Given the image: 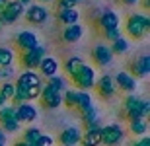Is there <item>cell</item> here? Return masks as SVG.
Returning a JSON list of instances; mask_svg holds the SVG:
<instances>
[{"label": "cell", "mask_w": 150, "mask_h": 146, "mask_svg": "<svg viewBox=\"0 0 150 146\" xmlns=\"http://www.w3.org/2000/svg\"><path fill=\"white\" fill-rule=\"evenodd\" d=\"M62 105L67 109H76V90L74 88H68L62 92Z\"/></svg>", "instance_id": "cell-30"}, {"label": "cell", "mask_w": 150, "mask_h": 146, "mask_svg": "<svg viewBox=\"0 0 150 146\" xmlns=\"http://www.w3.org/2000/svg\"><path fill=\"white\" fill-rule=\"evenodd\" d=\"M84 64V59L82 56H68L67 61H64V74L68 76V80H72L78 72H80V68Z\"/></svg>", "instance_id": "cell-22"}, {"label": "cell", "mask_w": 150, "mask_h": 146, "mask_svg": "<svg viewBox=\"0 0 150 146\" xmlns=\"http://www.w3.org/2000/svg\"><path fill=\"white\" fill-rule=\"evenodd\" d=\"M140 0H121V4H125L127 8H133V6H139Z\"/></svg>", "instance_id": "cell-39"}, {"label": "cell", "mask_w": 150, "mask_h": 146, "mask_svg": "<svg viewBox=\"0 0 150 146\" xmlns=\"http://www.w3.org/2000/svg\"><path fill=\"white\" fill-rule=\"evenodd\" d=\"M37 107L31 103V101H25V103H20V105H16V121L20 125L22 123H33L35 119H37Z\"/></svg>", "instance_id": "cell-13"}, {"label": "cell", "mask_w": 150, "mask_h": 146, "mask_svg": "<svg viewBox=\"0 0 150 146\" xmlns=\"http://www.w3.org/2000/svg\"><path fill=\"white\" fill-rule=\"evenodd\" d=\"M39 103H41L45 109H59V107L62 105V94L57 92L55 88L43 84L41 94H39Z\"/></svg>", "instance_id": "cell-9"}, {"label": "cell", "mask_w": 150, "mask_h": 146, "mask_svg": "<svg viewBox=\"0 0 150 146\" xmlns=\"http://www.w3.org/2000/svg\"><path fill=\"white\" fill-rule=\"evenodd\" d=\"M0 129L4 130L6 135H12V133H18V130L22 129V125L18 123L16 119H8V121H2L0 123Z\"/></svg>", "instance_id": "cell-31"}, {"label": "cell", "mask_w": 150, "mask_h": 146, "mask_svg": "<svg viewBox=\"0 0 150 146\" xmlns=\"http://www.w3.org/2000/svg\"><path fill=\"white\" fill-rule=\"evenodd\" d=\"M113 82H115V88L117 90L125 92V94H133V92H137V78H134L131 72H127V70H121V72H117L115 76H113Z\"/></svg>", "instance_id": "cell-12"}, {"label": "cell", "mask_w": 150, "mask_h": 146, "mask_svg": "<svg viewBox=\"0 0 150 146\" xmlns=\"http://www.w3.org/2000/svg\"><path fill=\"white\" fill-rule=\"evenodd\" d=\"M14 74H16L14 66L0 68V82H12V78H14Z\"/></svg>", "instance_id": "cell-35"}, {"label": "cell", "mask_w": 150, "mask_h": 146, "mask_svg": "<svg viewBox=\"0 0 150 146\" xmlns=\"http://www.w3.org/2000/svg\"><path fill=\"white\" fill-rule=\"evenodd\" d=\"M80 119H82V123L84 125H90V123H94V121H98L100 119V115H98V107L92 103L90 107H86L84 111H80Z\"/></svg>", "instance_id": "cell-28"}, {"label": "cell", "mask_w": 150, "mask_h": 146, "mask_svg": "<svg viewBox=\"0 0 150 146\" xmlns=\"http://www.w3.org/2000/svg\"><path fill=\"white\" fill-rule=\"evenodd\" d=\"M6 103H8V101H6V99H4V97L0 96V107H2V105H6Z\"/></svg>", "instance_id": "cell-46"}, {"label": "cell", "mask_w": 150, "mask_h": 146, "mask_svg": "<svg viewBox=\"0 0 150 146\" xmlns=\"http://www.w3.org/2000/svg\"><path fill=\"white\" fill-rule=\"evenodd\" d=\"M123 113H125L127 121H133V119H148V115H150L148 97H140L137 94H127V97L123 99Z\"/></svg>", "instance_id": "cell-2"}, {"label": "cell", "mask_w": 150, "mask_h": 146, "mask_svg": "<svg viewBox=\"0 0 150 146\" xmlns=\"http://www.w3.org/2000/svg\"><path fill=\"white\" fill-rule=\"evenodd\" d=\"M18 2H20V4L23 6V8H28V6H31V4H33V0H18Z\"/></svg>", "instance_id": "cell-42"}, {"label": "cell", "mask_w": 150, "mask_h": 146, "mask_svg": "<svg viewBox=\"0 0 150 146\" xmlns=\"http://www.w3.org/2000/svg\"><path fill=\"white\" fill-rule=\"evenodd\" d=\"M129 133L137 138L140 136H148V119H133V121H129Z\"/></svg>", "instance_id": "cell-21"}, {"label": "cell", "mask_w": 150, "mask_h": 146, "mask_svg": "<svg viewBox=\"0 0 150 146\" xmlns=\"http://www.w3.org/2000/svg\"><path fill=\"white\" fill-rule=\"evenodd\" d=\"M109 49H111L113 56L127 55L129 51H131V39H127L125 35H121L119 39H115V41H111V43H109Z\"/></svg>", "instance_id": "cell-23"}, {"label": "cell", "mask_w": 150, "mask_h": 146, "mask_svg": "<svg viewBox=\"0 0 150 146\" xmlns=\"http://www.w3.org/2000/svg\"><path fill=\"white\" fill-rule=\"evenodd\" d=\"M139 4L142 6V10H144V14H148V10H150V0H140Z\"/></svg>", "instance_id": "cell-40"}, {"label": "cell", "mask_w": 150, "mask_h": 146, "mask_svg": "<svg viewBox=\"0 0 150 146\" xmlns=\"http://www.w3.org/2000/svg\"><path fill=\"white\" fill-rule=\"evenodd\" d=\"M80 136H82L80 127L70 125V127H67V129L61 130L59 142H61V146H76V144H80Z\"/></svg>", "instance_id": "cell-17"}, {"label": "cell", "mask_w": 150, "mask_h": 146, "mask_svg": "<svg viewBox=\"0 0 150 146\" xmlns=\"http://www.w3.org/2000/svg\"><path fill=\"white\" fill-rule=\"evenodd\" d=\"M43 78L37 74V70H23V72L18 74L16 82V90H22V92H28V90H35V88H43Z\"/></svg>", "instance_id": "cell-6"}, {"label": "cell", "mask_w": 150, "mask_h": 146, "mask_svg": "<svg viewBox=\"0 0 150 146\" xmlns=\"http://www.w3.org/2000/svg\"><path fill=\"white\" fill-rule=\"evenodd\" d=\"M98 23H100V29H101V31H105V29L119 28L121 18H119V14H117V12L105 10V12H101V16H100V20H98Z\"/></svg>", "instance_id": "cell-20"}, {"label": "cell", "mask_w": 150, "mask_h": 146, "mask_svg": "<svg viewBox=\"0 0 150 146\" xmlns=\"http://www.w3.org/2000/svg\"><path fill=\"white\" fill-rule=\"evenodd\" d=\"M134 76V78H146L150 74V55L144 53V55H139L131 62V70H127Z\"/></svg>", "instance_id": "cell-14"}, {"label": "cell", "mask_w": 150, "mask_h": 146, "mask_svg": "<svg viewBox=\"0 0 150 146\" xmlns=\"http://www.w3.org/2000/svg\"><path fill=\"white\" fill-rule=\"evenodd\" d=\"M100 135H101V146H119V144H123L127 133L123 129V125L109 123L100 129Z\"/></svg>", "instance_id": "cell-3"}, {"label": "cell", "mask_w": 150, "mask_h": 146, "mask_svg": "<svg viewBox=\"0 0 150 146\" xmlns=\"http://www.w3.org/2000/svg\"><path fill=\"white\" fill-rule=\"evenodd\" d=\"M14 92H16V86H14V82H0V96L4 97L6 101L12 99Z\"/></svg>", "instance_id": "cell-32"}, {"label": "cell", "mask_w": 150, "mask_h": 146, "mask_svg": "<svg viewBox=\"0 0 150 146\" xmlns=\"http://www.w3.org/2000/svg\"><path fill=\"white\" fill-rule=\"evenodd\" d=\"M23 8L18 0H10L8 2V6H6V10L0 14V20H2V23H4V28L6 25H12V23H16L20 18L23 16Z\"/></svg>", "instance_id": "cell-11"}, {"label": "cell", "mask_w": 150, "mask_h": 146, "mask_svg": "<svg viewBox=\"0 0 150 146\" xmlns=\"http://www.w3.org/2000/svg\"><path fill=\"white\" fill-rule=\"evenodd\" d=\"M96 70L94 66H90V64H86L84 62L82 68H80V72L74 76L70 82L74 84V90H82V92H90L94 90V84H96Z\"/></svg>", "instance_id": "cell-5"}, {"label": "cell", "mask_w": 150, "mask_h": 146, "mask_svg": "<svg viewBox=\"0 0 150 146\" xmlns=\"http://www.w3.org/2000/svg\"><path fill=\"white\" fill-rule=\"evenodd\" d=\"M59 68H61V64H59V61H57L55 56L45 55L43 59H41V62H39V66H37V74L43 80H47V78H51V76L59 74Z\"/></svg>", "instance_id": "cell-15"}, {"label": "cell", "mask_w": 150, "mask_h": 146, "mask_svg": "<svg viewBox=\"0 0 150 146\" xmlns=\"http://www.w3.org/2000/svg\"><path fill=\"white\" fill-rule=\"evenodd\" d=\"M12 146H28V144H25V142H23V140H16V142H14V144H12Z\"/></svg>", "instance_id": "cell-45"}, {"label": "cell", "mask_w": 150, "mask_h": 146, "mask_svg": "<svg viewBox=\"0 0 150 146\" xmlns=\"http://www.w3.org/2000/svg\"><path fill=\"white\" fill-rule=\"evenodd\" d=\"M94 88H96L98 97H101V99H111V97H115V94H117L113 76H109V74H103V76H100V78H96Z\"/></svg>", "instance_id": "cell-10"}, {"label": "cell", "mask_w": 150, "mask_h": 146, "mask_svg": "<svg viewBox=\"0 0 150 146\" xmlns=\"http://www.w3.org/2000/svg\"><path fill=\"white\" fill-rule=\"evenodd\" d=\"M55 2L59 6V10H61V8H76L82 0H55Z\"/></svg>", "instance_id": "cell-36"}, {"label": "cell", "mask_w": 150, "mask_h": 146, "mask_svg": "<svg viewBox=\"0 0 150 146\" xmlns=\"http://www.w3.org/2000/svg\"><path fill=\"white\" fill-rule=\"evenodd\" d=\"M2 29H4V23H2V20H0V31H2Z\"/></svg>", "instance_id": "cell-47"}, {"label": "cell", "mask_w": 150, "mask_h": 146, "mask_svg": "<svg viewBox=\"0 0 150 146\" xmlns=\"http://www.w3.org/2000/svg\"><path fill=\"white\" fill-rule=\"evenodd\" d=\"M125 31H127V39L140 41L144 39L150 31V18L144 12H133L129 14L127 22H125Z\"/></svg>", "instance_id": "cell-1"}, {"label": "cell", "mask_w": 150, "mask_h": 146, "mask_svg": "<svg viewBox=\"0 0 150 146\" xmlns=\"http://www.w3.org/2000/svg\"><path fill=\"white\" fill-rule=\"evenodd\" d=\"M35 45H39V37L31 29H22V31L16 35V47L20 49V53L31 49V47H35Z\"/></svg>", "instance_id": "cell-16"}, {"label": "cell", "mask_w": 150, "mask_h": 146, "mask_svg": "<svg viewBox=\"0 0 150 146\" xmlns=\"http://www.w3.org/2000/svg\"><path fill=\"white\" fill-rule=\"evenodd\" d=\"M6 140H8V138H6V133L0 129V146H6Z\"/></svg>", "instance_id": "cell-41"}, {"label": "cell", "mask_w": 150, "mask_h": 146, "mask_svg": "<svg viewBox=\"0 0 150 146\" xmlns=\"http://www.w3.org/2000/svg\"><path fill=\"white\" fill-rule=\"evenodd\" d=\"M45 55H47V47L39 43V45L20 53V64L23 66V70H37L39 62Z\"/></svg>", "instance_id": "cell-4"}, {"label": "cell", "mask_w": 150, "mask_h": 146, "mask_svg": "<svg viewBox=\"0 0 150 146\" xmlns=\"http://www.w3.org/2000/svg\"><path fill=\"white\" fill-rule=\"evenodd\" d=\"M16 107L12 105V103H6V105L0 107V123L2 121H8V119H16Z\"/></svg>", "instance_id": "cell-33"}, {"label": "cell", "mask_w": 150, "mask_h": 146, "mask_svg": "<svg viewBox=\"0 0 150 146\" xmlns=\"http://www.w3.org/2000/svg\"><path fill=\"white\" fill-rule=\"evenodd\" d=\"M80 146H101V135L98 130H84L80 136Z\"/></svg>", "instance_id": "cell-24"}, {"label": "cell", "mask_w": 150, "mask_h": 146, "mask_svg": "<svg viewBox=\"0 0 150 146\" xmlns=\"http://www.w3.org/2000/svg\"><path fill=\"white\" fill-rule=\"evenodd\" d=\"M23 16H25V20H28L31 25H43V23H47L51 12H49L47 6L33 2L31 6H28V8L23 10Z\"/></svg>", "instance_id": "cell-7"}, {"label": "cell", "mask_w": 150, "mask_h": 146, "mask_svg": "<svg viewBox=\"0 0 150 146\" xmlns=\"http://www.w3.org/2000/svg\"><path fill=\"white\" fill-rule=\"evenodd\" d=\"M84 25L82 23H72V25H64L61 33V39L62 43H68V45H72V43H78V41L84 37Z\"/></svg>", "instance_id": "cell-18"}, {"label": "cell", "mask_w": 150, "mask_h": 146, "mask_svg": "<svg viewBox=\"0 0 150 146\" xmlns=\"http://www.w3.org/2000/svg\"><path fill=\"white\" fill-rule=\"evenodd\" d=\"M57 20L62 25L80 23V10L78 8H61V10H57Z\"/></svg>", "instance_id": "cell-19"}, {"label": "cell", "mask_w": 150, "mask_h": 146, "mask_svg": "<svg viewBox=\"0 0 150 146\" xmlns=\"http://www.w3.org/2000/svg\"><path fill=\"white\" fill-rule=\"evenodd\" d=\"M131 146H150V138L148 136H140V138H137Z\"/></svg>", "instance_id": "cell-38"}, {"label": "cell", "mask_w": 150, "mask_h": 146, "mask_svg": "<svg viewBox=\"0 0 150 146\" xmlns=\"http://www.w3.org/2000/svg\"><path fill=\"white\" fill-rule=\"evenodd\" d=\"M47 86H51V88H55L57 92H64L70 88V80L64 78V76H61V74H55V76H51V78H47V82H45Z\"/></svg>", "instance_id": "cell-25"}, {"label": "cell", "mask_w": 150, "mask_h": 146, "mask_svg": "<svg viewBox=\"0 0 150 146\" xmlns=\"http://www.w3.org/2000/svg\"><path fill=\"white\" fill-rule=\"evenodd\" d=\"M8 2H10V0H0V14H2V12L6 10V6H8Z\"/></svg>", "instance_id": "cell-43"}, {"label": "cell", "mask_w": 150, "mask_h": 146, "mask_svg": "<svg viewBox=\"0 0 150 146\" xmlns=\"http://www.w3.org/2000/svg\"><path fill=\"white\" fill-rule=\"evenodd\" d=\"M35 144H39V146H55V138H53L51 135H41Z\"/></svg>", "instance_id": "cell-37"}, {"label": "cell", "mask_w": 150, "mask_h": 146, "mask_svg": "<svg viewBox=\"0 0 150 146\" xmlns=\"http://www.w3.org/2000/svg\"><path fill=\"white\" fill-rule=\"evenodd\" d=\"M92 103H94V99H92V94H90V92L76 90V111H84V109L90 107Z\"/></svg>", "instance_id": "cell-26"}, {"label": "cell", "mask_w": 150, "mask_h": 146, "mask_svg": "<svg viewBox=\"0 0 150 146\" xmlns=\"http://www.w3.org/2000/svg\"><path fill=\"white\" fill-rule=\"evenodd\" d=\"M92 61L96 62V66L100 68H105L109 66V64H113V53L111 49H109V43H96L94 47H92Z\"/></svg>", "instance_id": "cell-8"}, {"label": "cell", "mask_w": 150, "mask_h": 146, "mask_svg": "<svg viewBox=\"0 0 150 146\" xmlns=\"http://www.w3.org/2000/svg\"><path fill=\"white\" fill-rule=\"evenodd\" d=\"M31 146H39V144H31Z\"/></svg>", "instance_id": "cell-48"}, {"label": "cell", "mask_w": 150, "mask_h": 146, "mask_svg": "<svg viewBox=\"0 0 150 146\" xmlns=\"http://www.w3.org/2000/svg\"><path fill=\"white\" fill-rule=\"evenodd\" d=\"M121 35H123L121 28H113V29H105V31H103V39H105V41H109V43H111V41L119 39V37H121Z\"/></svg>", "instance_id": "cell-34"}, {"label": "cell", "mask_w": 150, "mask_h": 146, "mask_svg": "<svg viewBox=\"0 0 150 146\" xmlns=\"http://www.w3.org/2000/svg\"><path fill=\"white\" fill-rule=\"evenodd\" d=\"M53 2H55V0H37V4H53Z\"/></svg>", "instance_id": "cell-44"}, {"label": "cell", "mask_w": 150, "mask_h": 146, "mask_svg": "<svg viewBox=\"0 0 150 146\" xmlns=\"http://www.w3.org/2000/svg\"><path fill=\"white\" fill-rule=\"evenodd\" d=\"M14 59H16V53L10 47H0V68L14 66Z\"/></svg>", "instance_id": "cell-27"}, {"label": "cell", "mask_w": 150, "mask_h": 146, "mask_svg": "<svg viewBox=\"0 0 150 146\" xmlns=\"http://www.w3.org/2000/svg\"><path fill=\"white\" fill-rule=\"evenodd\" d=\"M43 135L41 130L37 129V127H28V129L23 130V136H22V140L25 142L28 146H31V144H35V142L39 140V136Z\"/></svg>", "instance_id": "cell-29"}]
</instances>
